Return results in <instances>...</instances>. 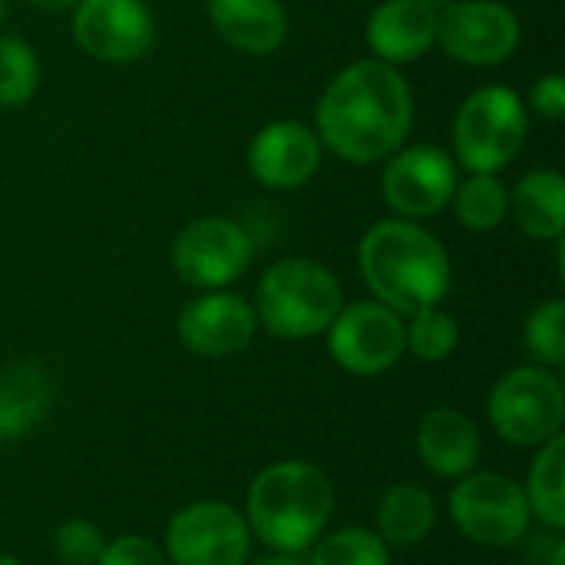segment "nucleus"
<instances>
[{
    "label": "nucleus",
    "instance_id": "nucleus-1",
    "mask_svg": "<svg viewBox=\"0 0 565 565\" xmlns=\"http://www.w3.org/2000/svg\"><path fill=\"white\" fill-rule=\"evenodd\" d=\"M414 126V93L397 66L358 60L318 99L315 132L324 149L351 166H374L404 149Z\"/></svg>",
    "mask_w": 565,
    "mask_h": 565
},
{
    "label": "nucleus",
    "instance_id": "nucleus-33",
    "mask_svg": "<svg viewBox=\"0 0 565 565\" xmlns=\"http://www.w3.org/2000/svg\"><path fill=\"white\" fill-rule=\"evenodd\" d=\"M546 565H565V543L563 540H556L553 543V550H550V563Z\"/></svg>",
    "mask_w": 565,
    "mask_h": 565
},
{
    "label": "nucleus",
    "instance_id": "nucleus-27",
    "mask_svg": "<svg viewBox=\"0 0 565 565\" xmlns=\"http://www.w3.org/2000/svg\"><path fill=\"white\" fill-rule=\"evenodd\" d=\"M526 348L543 367H563L565 364V305L559 298H550L533 308L526 321Z\"/></svg>",
    "mask_w": 565,
    "mask_h": 565
},
{
    "label": "nucleus",
    "instance_id": "nucleus-26",
    "mask_svg": "<svg viewBox=\"0 0 565 565\" xmlns=\"http://www.w3.org/2000/svg\"><path fill=\"white\" fill-rule=\"evenodd\" d=\"M308 565H391V546L364 526H348L318 540Z\"/></svg>",
    "mask_w": 565,
    "mask_h": 565
},
{
    "label": "nucleus",
    "instance_id": "nucleus-8",
    "mask_svg": "<svg viewBox=\"0 0 565 565\" xmlns=\"http://www.w3.org/2000/svg\"><path fill=\"white\" fill-rule=\"evenodd\" d=\"M255 258L252 235L222 215H205L189 222L172 242V268L175 275L205 291H222L235 285Z\"/></svg>",
    "mask_w": 565,
    "mask_h": 565
},
{
    "label": "nucleus",
    "instance_id": "nucleus-32",
    "mask_svg": "<svg viewBox=\"0 0 565 565\" xmlns=\"http://www.w3.org/2000/svg\"><path fill=\"white\" fill-rule=\"evenodd\" d=\"M252 565H305L298 556H291V553H275V556H268V559H258V563Z\"/></svg>",
    "mask_w": 565,
    "mask_h": 565
},
{
    "label": "nucleus",
    "instance_id": "nucleus-21",
    "mask_svg": "<svg viewBox=\"0 0 565 565\" xmlns=\"http://www.w3.org/2000/svg\"><path fill=\"white\" fill-rule=\"evenodd\" d=\"M437 526V503L430 490L417 483H397L391 487L377 503V536L387 546L411 550L424 543Z\"/></svg>",
    "mask_w": 565,
    "mask_h": 565
},
{
    "label": "nucleus",
    "instance_id": "nucleus-10",
    "mask_svg": "<svg viewBox=\"0 0 565 565\" xmlns=\"http://www.w3.org/2000/svg\"><path fill=\"white\" fill-rule=\"evenodd\" d=\"M331 358L358 377H377L404 358V318L387 305L354 301L338 311L328 328Z\"/></svg>",
    "mask_w": 565,
    "mask_h": 565
},
{
    "label": "nucleus",
    "instance_id": "nucleus-19",
    "mask_svg": "<svg viewBox=\"0 0 565 565\" xmlns=\"http://www.w3.org/2000/svg\"><path fill=\"white\" fill-rule=\"evenodd\" d=\"M53 407V381L40 364L13 361L0 367V430L20 440L36 430Z\"/></svg>",
    "mask_w": 565,
    "mask_h": 565
},
{
    "label": "nucleus",
    "instance_id": "nucleus-11",
    "mask_svg": "<svg viewBox=\"0 0 565 565\" xmlns=\"http://www.w3.org/2000/svg\"><path fill=\"white\" fill-rule=\"evenodd\" d=\"M166 546L172 565H245L252 530L235 507L202 500L172 516Z\"/></svg>",
    "mask_w": 565,
    "mask_h": 565
},
{
    "label": "nucleus",
    "instance_id": "nucleus-18",
    "mask_svg": "<svg viewBox=\"0 0 565 565\" xmlns=\"http://www.w3.org/2000/svg\"><path fill=\"white\" fill-rule=\"evenodd\" d=\"M209 20L228 46L248 56H268L288 36L281 0H209Z\"/></svg>",
    "mask_w": 565,
    "mask_h": 565
},
{
    "label": "nucleus",
    "instance_id": "nucleus-22",
    "mask_svg": "<svg viewBox=\"0 0 565 565\" xmlns=\"http://www.w3.org/2000/svg\"><path fill=\"white\" fill-rule=\"evenodd\" d=\"M563 463H565V440L556 434L546 440L530 467V480L523 487L530 513L546 523L550 530H565V493H563Z\"/></svg>",
    "mask_w": 565,
    "mask_h": 565
},
{
    "label": "nucleus",
    "instance_id": "nucleus-17",
    "mask_svg": "<svg viewBox=\"0 0 565 565\" xmlns=\"http://www.w3.org/2000/svg\"><path fill=\"white\" fill-rule=\"evenodd\" d=\"M417 454L430 473L460 480L480 463V430L467 414L454 407H434L417 427Z\"/></svg>",
    "mask_w": 565,
    "mask_h": 565
},
{
    "label": "nucleus",
    "instance_id": "nucleus-31",
    "mask_svg": "<svg viewBox=\"0 0 565 565\" xmlns=\"http://www.w3.org/2000/svg\"><path fill=\"white\" fill-rule=\"evenodd\" d=\"M26 3H33L36 10H50V13H63V10H73L79 0H26Z\"/></svg>",
    "mask_w": 565,
    "mask_h": 565
},
{
    "label": "nucleus",
    "instance_id": "nucleus-36",
    "mask_svg": "<svg viewBox=\"0 0 565 565\" xmlns=\"http://www.w3.org/2000/svg\"><path fill=\"white\" fill-rule=\"evenodd\" d=\"M3 13H7V0H0V23H3Z\"/></svg>",
    "mask_w": 565,
    "mask_h": 565
},
{
    "label": "nucleus",
    "instance_id": "nucleus-15",
    "mask_svg": "<svg viewBox=\"0 0 565 565\" xmlns=\"http://www.w3.org/2000/svg\"><path fill=\"white\" fill-rule=\"evenodd\" d=\"M255 331V308L232 291L199 295L179 315V338L199 358H232L252 344Z\"/></svg>",
    "mask_w": 565,
    "mask_h": 565
},
{
    "label": "nucleus",
    "instance_id": "nucleus-20",
    "mask_svg": "<svg viewBox=\"0 0 565 565\" xmlns=\"http://www.w3.org/2000/svg\"><path fill=\"white\" fill-rule=\"evenodd\" d=\"M510 212L530 238H559L565 228V179L556 169L526 172L510 192Z\"/></svg>",
    "mask_w": 565,
    "mask_h": 565
},
{
    "label": "nucleus",
    "instance_id": "nucleus-3",
    "mask_svg": "<svg viewBox=\"0 0 565 565\" xmlns=\"http://www.w3.org/2000/svg\"><path fill=\"white\" fill-rule=\"evenodd\" d=\"M334 513V487L328 473L308 460H281L265 467L245 500L248 530L275 553L311 550Z\"/></svg>",
    "mask_w": 565,
    "mask_h": 565
},
{
    "label": "nucleus",
    "instance_id": "nucleus-4",
    "mask_svg": "<svg viewBox=\"0 0 565 565\" xmlns=\"http://www.w3.org/2000/svg\"><path fill=\"white\" fill-rule=\"evenodd\" d=\"M255 318L285 341L315 338L331 328L344 308L341 281L315 258H285L271 265L255 288Z\"/></svg>",
    "mask_w": 565,
    "mask_h": 565
},
{
    "label": "nucleus",
    "instance_id": "nucleus-28",
    "mask_svg": "<svg viewBox=\"0 0 565 565\" xmlns=\"http://www.w3.org/2000/svg\"><path fill=\"white\" fill-rule=\"evenodd\" d=\"M106 550V540L99 526L89 520H66L53 533V556L63 565H96Z\"/></svg>",
    "mask_w": 565,
    "mask_h": 565
},
{
    "label": "nucleus",
    "instance_id": "nucleus-14",
    "mask_svg": "<svg viewBox=\"0 0 565 565\" xmlns=\"http://www.w3.org/2000/svg\"><path fill=\"white\" fill-rule=\"evenodd\" d=\"M324 146L318 132L295 119L268 122L248 142V172L271 192H295L318 172Z\"/></svg>",
    "mask_w": 565,
    "mask_h": 565
},
{
    "label": "nucleus",
    "instance_id": "nucleus-37",
    "mask_svg": "<svg viewBox=\"0 0 565 565\" xmlns=\"http://www.w3.org/2000/svg\"><path fill=\"white\" fill-rule=\"evenodd\" d=\"M3 440H7V437H3V430H0V447H3Z\"/></svg>",
    "mask_w": 565,
    "mask_h": 565
},
{
    "label": "nucleus",
    "instance_id": "nucleus-6",
    "mask_svg": "<svg viewBox=\"0 0 565 565\" xmlns=\"http://www.w3.org/2000/svg\"><path fill=\"white\" fill-rule=\"evenodd\" d=\"M565 391L553 367L523 364L490 391V424L513 447H543L563 430Z\"/></svg>",
    "mask_w": 565,
    "mask_h": 565
},
{
    "label": "nucleus",
    "instance_id": "nucleus-16",
    "mask_svg": "<svg viewBox=\"0 0 565 565\" xmlns=\"http://www.w3.org/2000/svg\"><path fill=\"white\" fill-rule=\"evenodd\" d=\"M437 43V13L420 0H384L367 20L374 60L401 66L420 60Z\"/></svg>",
    "mask_w": 565,
    "mask_h": 565
},
{
    "label": "nucleus",
    "instance_id": "nucleus-7",
    "mask_svg": "<svg viewBox=\"0 0 565 565\" xmlns=\"http://www.w3.org/2000/svg\"><path fill=\"white\" fill-rule=\"evenodd\" d=\"M454 526L480 546H516L530 530V503L516 480L503 473H467L450 490Z\"/></svg>",
    "mask_w": 565,
    "mask_h": 565
},
{
    "label": "nucleus",
    "instance_id": "nucleus-30",
    "mask_svg": "<svg viewBox=\"0 0 565 565\" xmlns=\"http://www.w3.org/2000/svg\"><path fill=\"white\" fill-rule=\"evenodd\" d=\"M530 106L543 119H563L565 116V79L559 73H546L533 89H530Z\"/></svg>",
    "mask_w": 565,
    "mask_h": 565
},
{
    "label": "nucleus",
    "instance_id": "nucleus-24",
    "mask_svg": "<svg viewBox=\"0 0 565 565\" xmlns=\"http://www.w3.org/2000/svg\"><path fill=\"white\" fill-rule=\"evenodd\" d=\"M40 86L33 46L17 33H0V109H20Z\"/></svg>",
    "mask_w": 565,
    "mask_h": 565
},
{
    "label": "nucleus",
    "instance_id": "nucleus-34",
    "mask_svg": "<svg viewBox=\"0 0 565 565\" xmlns=\"http://www.w3.org/2000/svg\"><path fill=\"white\" fill-rule=\"evenodd\" d=\"M420 3H424V7H430L434 13H440V10H444V7H450L454 0H420Z\"/></svg>",
    "mask_w": 565,
    "mask_h": 565
},
{
    "label": "nucleus",
    "instance_id": "nucleus-5",
    "mask_svg": "<svg viewBox=\"0 0 565 565\" xmlns=\"http://www.w3.org/2000/svg\"><path fill=\"white\" fill-rule=\"evenodd\" d=\"M530 129L526 103L510 86H480L463 99L454 119V159L467 172L497 175L507 169Z\"/></svg>",
    "mask_w": 565,
    "mask_h": 565
},
{
    "label": "nucleus",
    "instance_id": "nucleus-35",
    "mask_svg": "<svg viewBox=\"0 0 565 565\" xmlns=\"http://www.w3.org/2000/svg\"><path fill=\"white\" fill-rule=\"evenodd\" d=\"M0 565H23V563H17V559H10V556H0Z\"/></svg>",
    "mask_w": 565,
    "mask_h": 565
},
{
    "label": "nucleus",
    "instance_id": "nucleus-2",
    "mask_svg": "<svg viewBox=\"0 0 565 565\" xmlns=\"http://www.w3.org/2000/svg\"><path fill=\"white\" fill-rule=\"evenodd\" d=\"M358 265L381 305L401 318L424 308H437L450 295V255L424 225L411 218H381L374 222L361 245Z\"/></svg>",
    "mask_w": 565,
    "mask_h": 565
},
{
    "label": "nucleus",
    "instance_id": "nucleus-29",
    "mask_svg": "<svg viewBox=\"0 0 565 565\" xmlns=\"http://www.w3.org/2000/svg\"><path fill=\"white\" fill-rule=\"evenodd\" d=\"M96 565H169L162 550L149 543L146 536H119L106 543L103 556Z\"/></svg>",
    "mask_w": 565,
    "mask_h": 565
},
{
    "label": "nucleus",
    "instance_id": "nucleus-25",
    "mask_svg": "<svg viewBox=\"0 0 565 565\" xmlns=\"http://www.w3.org/2000/svg\"><path fill=\"white\" fill-rule=\"evenodd\" d=\"M457 344H460V324L440 305L411 315V324H404V348L417 361L427 364L447 361L457 351Z\"/></svg>",
    "mask_w": 565,
    "mask_h": 565
},
{
    "label": "nucleus",
    "instance_id": "nucleus-12",
    "mask_svg": "<svg viewBox=\"0 0 565 565\" xmlns=\"http://www.w3.org/2000/svg\"><path fill=\"white\" fill-rule=\"evenodd\" d=\"M457 159L440 146H407L384 159L381 192L397 218H430L444 212L457 189Z\"/></svg>",
    "mask_w": 565,
    "mask_h": 565
},
{
    "label": "nucleus",
    "instance_id": "nucleus-9",
    "mask_svg": "<svg viewBox=\"0 0 565 565\" xmlns=\"http://www.w3.org/2000/svg\"><path fill=\"white\" fill-rule=\"evenodd\" d=\"M523 40L520 17L497 0H454L437 13V43L467 66H500Z\"/></svg>",
    "mask_w": 565,
    "mask_h": 565
},
{
    "label": "nucleus",
    "instance_id": "nucleus-13",
    "mask_svg": "<svg viewBox=\"0 0 565 565\" xmlns=\"http://www.w3.org/2000/svg\"><path fill=\"white\" fill-rule=\"evenodd\" d=\"M73 40L99 63H136L152 50L156 20L142 0H79Z\"/></svg>",
    "mask_w": 565,
    "mask_h": 565
},
{
    "label": "nucleus",
    "instance_id": "nucleus-23",
    "mask_svg": "<svg viewBox=\"0 0 565 565\" xmlns=\"http://www.w3.org/2000/svg\"><path fill=\"white\" fill-rule=\"evenodd\" d=\"M450 205L463 228L493 232L510 215V189L490 172H470L467 182H457Z\"/></svg>",
    "mask_w": 565,
    "mask_h": 565
}]
</instances>
